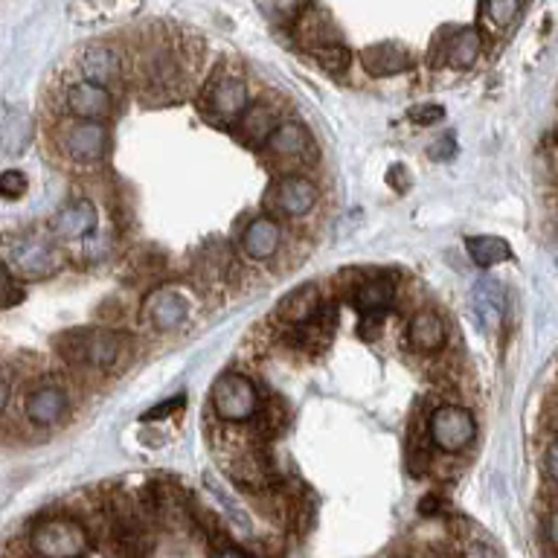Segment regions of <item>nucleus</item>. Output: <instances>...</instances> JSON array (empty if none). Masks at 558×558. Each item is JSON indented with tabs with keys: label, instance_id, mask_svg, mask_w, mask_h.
<instances>
[{
	"label": "nucleus",
	"instance_id": "nucleus-1",
	"mask_svg": "<svg viewBox=\"0 0 558 558\" xmlns=\"http://www.w3.org/2000/svg\"><path fill=\"white\" fill-rule=\"evenodd\" d=\"M56 349L70 366L90 369V373H108L122 361L125 349H129V340H125L122 331L78 326V329L61 331L56 338Z\"/></svg>",
	"mask_w": 558,
	"mask_h": 558
},
{
	"label": "nucleus",
	"instance_id": "nucleus-2",
	"mask_svg": "<svg viewBox=\"0 0 558 558\" xmlns=\"http://www.w3.org/2000/svg\"><path fill=\"white\" fill-rule=\"evenodd\" d=\"M87 547L85 523L73 514H47L29 535V549L44 558H76L85 556Z\"/></svg>",
	"mask_w": 558,
	"mask_h": 558
},
{
	"label": "nucleus",
	"instance_id": "nucleus-3",
	"mask_svg": "<svg viewBox=\"0 0 558 558\" xmlns=\"http://www.w3.org/2000/svg\"><path fill=\"white\" fill-rule=\"evenodd\" d=\"M61 251L52 239L35 233L9 235L7 239V268L24 279H47L59 274Z\"/></svg>",
	"mask_w": 558,
	"mask_h": 558
},
{
	"label": "nucleus",
	"instance_id": "nucleus-4",
	"mask_svg": "<svg viewBox=\"0 0 558 558\" xmlns=\"http://www.w3.org/2000/svg\"><path fill=\"white\" fill-rule=\"evenodd\" d=\"M56 146L70 163L94 166L108 151V129L102 120H64L56 131Z\"/></svg>",
	"mask_w": 558,
	"mask_h": 558
},
{
	"label": "nucleus",
	"instance_id": "nucleus-5",
	"mask_svg": "<svg viewBox=\"0 0 558 558\" xmlns=\"http://www.w3.org/2000/svg\"><path fill=\"white\" fill-rule=\"evenodd\" d=\"M209 401H213V413L221 422H251L256 413H259V390L256 384L247 378L244 373H225L218 375L216 384H213V392H209Z\"/></svg>",
	"mask_w": 558,
	"mask_h": 558
},
{
	"label": "nucleus",
	"instance_id": "nucleus-6",
	"mask_svg": "<svg viewBox=\"0 0 558 558\" xmlns=\"http://www.w3.org/2000/svg\"><path fill=\"white\" fill-rule=\"evenodd\" d=\"M427 436L442 453H460L477 439V418L460 404H442L427 416Z\"/></svg>",
	"mask_w": 558,
	"mask_h": 558
},
{
	"label": "nucleus",
	"instance_id": "nucleus-7",
	"mask_svg": "<svg viewBox=\"0 0 558 558\" xmlns=\"http://www.w3.org/2000/svg\"><path fill=\"white\" fill-rule=\"evenodd\" d=\"M251 105V90L247 82L235 73H221L207 85L201 96V111L213 122H235L242 111Z\"/></svg>",
	"mask_w": 558,
	"mask_h": 558
},
{
	"label": "nucleus",
	"instance_id": "nucleus-8",
	"mask_svg": "<svg viewBox=\"0 0 558 558\" xmlns=\"http://www.w3.org/2000/svg\"><path fill=\"white\" fill-rule=\"evenodd\" d=\"M317 201H320V192H317V186L308 178H303V174H286V178H279L270 186L265 204L282 218H303L317 207Z\"/></svg>",
	"mask_w": 558,
	"mask_h": 558
},
{
	"label": "nucleus",
	"instance_id": "nucleus-9",
	"mask_svg": "<svg viewBox=\"0 0 558 558\" xmlns=\"http://www.w3.org/2000/svg\"><path fill=\"white\" fill-rule=\"evenodd\" d=\"M186 317H190V300L172 286L155 288L143 303V320L155 331L181 329Z\"/></svg>",
	"mask_w": 558,
	"mask_h": 558
},
{
	"label": "nucleus",
	"instance_id": "nucleus-10",
	"mask_svg": "<svg viewBox=\"0 0 558 558\" xmlns=\"http://www.w3.org/2000/svg\"><path fill=\"white\" fill-rule=\"evenodd\" d=\"M64 111L78 120H108L113 113L111 87L96 85L90 78H78L64 90Z\"/></svg>",
	"mask_w": 558,
	"mask_h": 558
},
{
	"label": "nucleus",
	"instance_id": "nucleus-11",
	"mask_svg": "<svg viewBox=\"0 0 558 558\" xmlns=\"http://www.w3.org/2000/svg\"><path fill=\"white\" fill-rule=\"evenodd\" d=\"M259 148L270 163H294L312 151V134L303 122L282 120Z\"/></svg>",
	"mask_w": 558,
	"mask_h": 558
},
{
	"label": "nucleus",
	"instance_id": "nucleus-12",
	"mask_svg": "<svg viewBox=\"0 0 558 558\" xmlns=\"http://www.w3.org/2000/svg\"><path fill=\"white\" fill-rule=\"evenodd\" d=\"M26 418L38 427H56L70 416V396L56 384H41L26 392Z\"/></svg>",
	"mask_w": 558,
	"mask_h": 558
},
{
	"label": "nucleus",
	"instance_id": "nucleus-13",
	"mask_svg": "<svg viewBox=\"0 0 558 558\" xmlns=\"http://www.w3.org/2000/svg\"><path fill=\"white\" fill-rule=\"evenodd\" d=\"M242 253L253 262H268L279 253V244H282V225L277 218L270 216H256L247 221V227L242 230Z\"/></svg>",
	"mask_w": 558,
	"mask_h": 558
},
{
	"label": "nucleus",
	"instance_id": "nucleus-14",
	"mask_svg": "<svg viewBox=\"0 0 558 558\" xmlns=\"http://www.w3.org/2000/svg\"><path fill=\"white\" fill-rule=\"evenodd\" d=\"M78 73H82V78L96 82V85L113 87L122 76L120 52L105 47V44H87L85 50L78 52Z\"/></svg>",
	"mask_w": 558,
	"mask_h": 558
},
{
	"label": "nucleus",
	"instance_id": "nucleus-15",
	"mask_svg": "<svg viewBox=\"0 0 558 558\" xmlns=\"http://www.w3.org/2000/svg\"><path fill=\"white\" fill-rule=\"evenodd\" d=\"M323 314V294L320 286L305 282V286L294 288L291 294L282 296V303L277 305V320L286 326H303V323L317 320Z\"/></svg>",
	"mask_w": 558,
	"mask_h": 558
},
{
	"label": "nucleus",
	"instance_id": "nucleus-16",
	"mask_svg": "<svg viewBox=\"0 0 558 558\" xmlns=\"http://www.w3.org/2000/svg\"><path fill=\"white\" fill-rule=\"evenodd\" d=\"M96 221H99V216H96L94 201H70L52 216L50 233L56 239H85L87 233L96 230Z\"/></svg>",
	"mask_w": 558,
	"mask_h": 558
},
{
	"label": "nucleus",
	"instance_id": "nucleus-17",
	"mask_svg": "<svg viewBox=\"0 0 558 558\" xmlns=\"http://www.w3.org/2000/svg\"><path fill=\"white\" fill-rule=\"evenodd\" d=\"M279 111L274 105L268 102H256V105H247L242 111V117L233 122V131L235 137L247 143V146H262L265 140L274 134V129L279 125Z\"/></svg>",
	"mask_w": 558,
	"mask_h": 558
},
{
	"label": "nucleus",
	"instance_id": "nucleus-18",
	"mask_svg": "<svg viewBox=\"0 0 558 558\" xmlns=\"http://www.w3.org/2000/svg\"><path fill=\"white\" fill-rule=\"evenodd\" d=\"M483 38L474 26H460V29H448L442 38V64L451 70H469L480 56Z\"/></svg>",
	"mask_w": 558,
	"mask_h": 558
},
{
	"label": "nucleus",
	"instance_id": "nucleus-19",
	"mask_svg": "<svg viewBox=\"0 0 558 558\" xmlns=\"http://www.w3.org/2000/svg\"><path fill=\"white\" fill-rule=\"evenodd\" d=\"M448 340V326L445 317L434 308H422L410 317L408 323V343L418 352H439Z\"/></svg>",
	"mask_w": 558,
	"mask_h": 558
},
{
	"label": "nucleus",
	"instance_id": "nucleus-20",
	"mask_svg": "<svg viewBox=\"0 0 558 558\" xmlns=\"http://www.w3.org/2000/svg\"><path fill=\"white\" fill-rule=\"evenodd\" d=\"M140 7L143 0H73L68 12L76 24H108L134 15Z\"/></svg>",
	"mask_w": 558,
	"mask_h": 558
},
{
	"label": "nucleus",
	"instance_id": "nucleus-21",
	"mask_svg": "<svg viewBox=\"0 0 558 558\" xmlns=\"http://www.w3.org/2000/svg\"><path fill=\"white\" fill-rule=\"evenodd\" d=\"M471 308H474L477 320L483 323L486 329H492V326H497V323L504 320L506 294L495 277L477 279V286L471 288Z\"/></svg>",
	"mask_w": 558,
	"mask_h": 558
},
{
	"label": "nucleus",
	"instance_id": "nucleus-22",
	"mask_svg": "<svg viewBox=\"0 0 558 558\" xmlns=\"http://www.w3.org/2000/svg\"><path fill=\"white\" fill-rule=\"evenodd\" d=\"M361 61H364V70L369 76H392V73L410 70L413 56L399 44H375V47H366L361 52Z\"/></svg>",
	"mask_w": 558,
	"mask_h": 558
},
{
	"label": "nucleus",
	"instance_id": "nucleus-23",
	"mask_svg": "<svg viewBox=\"0 0 558 558\" xmlns=\"http://www.w3.org/2000/svg\"><path fill=\"white\" fill-rule=\"evenodd\" d=\"M396 303V279L369 277L355 288V305L361 314H387Z\"/></svg>",
	"mask_w": 558,
	"mask_h": 558
},
{
	"label": "nucleus",
	"instance_id": "nucleus-24",
	"mask_svg": "<svg viewBox=\"0 0 558 558\" xmlns=\"http://www.w3.org/2000/svg\"><path fill=\"white\" fill-rule=\"evenodd\" d=\"M296 35H300V44H303L305 50H317V47H326L331 41H340L338 29L329 24V17L323 15L320 9H308L300 17H296L294 24Z\"/></svg>",
	"mask_w": 558,
	"mask_h": 558
},
{
	"label": "nucleus",
	"instance_id": "nucleus-25",
	"mask_svg": "<svg viewBox=\"0 0 558 558\" xmlns=\"http://www.w3.org/2000/svg\"><path fill=\"white\" fill-rule=\"evenodd\" d=\"M465 251L477 268H495L512 259V244L500 235H465Z\"/></svg>",
	"mask_w": 558,
	"mask_h": 558
},
{
	"label": "nucleus",
	"instance_id": "nucleus-26",
	"mask_svg": "<svg viewBox=\"0 0 558 558\" xmlns=\"http://www.w3.org/2000/svg\"><path fill=\"white\" fill-rule=\"evenodd\" d=\"M3 151L9 157L24 155L29 148V140H33V122L26 117V111L15 108V105H7L3 108Z\"/></svg>",
	"mask_w": 558,
	"mask_h": 558
},
{
	"label": "nucleus",
	"instance_id": "nucleus-27",
	"mask_svg": "<svg viewBox=\"0 0 558 558\" xmlns=\"http://www.w3.org/2000/svg\"><path fill=\"white\" fill-rule=\"evenodd\" d=\"M204 483H207L209 495L216 497V500H218V506H221V509H225V514H227V518H230V521H233V526H235V530H242V532H253L251 514L244 512V506L239 504V500H235V497L230 495V492H227V486H225V483H221V480H218L216 474H207V477H204Z\"/></svg>",
	"mask_w": 558,
	"mask_h": 558
},
{
	"label": "nucleus",
	"instance_id": "nucleus-28",
	"mask_svg": "<svg viewBox=\"0 0 558 558\" xmlns=\"http://www.w3.org/2000/svg\"><path fill=\"white\" fill-rule=\"evenodd\" d=\"M256 7L262 9V15L274 21V24L294 26L296 17L305 12V0H256Z\"/></svg>",
	"mask_w": 558,
	"mask_h": 558
},
{
	"label": "nucleus",
	"instance_id": "nucleus-29",
	"mask_svg": "<svg viewBox=\"0 0 558 558\" xmlns=\"http://www.w3.org/2000/svg\"><path fill=\"white\" fill-rule=\"evenodd\" d=\"M312 56L323 70H329L331 76H343L349 70V64H352V52H349V47H343L340 41L317 47V50H312Z\"/></svg>",
	"mask_w": 558,
	"mask_h": 558
},
{
	"label": "nucleus",
	"instance_id": "nucleus-30",
	"mask_svg": "<svg viewBox=\"0 0 558 558\" xmlns=\"http://www.w3.org/2000/svg\"><path fill=\"white\" fill-rule=\"evenodd\" d=\"M521 7L523 0H483V15L495 29H509Z\"/></svg>",
	"mask_w": 558,
	"mask_h": 558
},
{
	"label": "nucleus",
	"instance_id": "nucleus-31",
	"mask_svg": "<svg viewBox=\"0 0 558 558\" xmlns=\"http://www.w3.org/2000/svg\"><path fill=\"white\" fill-rule=\"evenodd\" d=\"M26 192V174L17 172V169H7V172L0 174V195L7 201L21 198Z\"/></svg>",
	"mask_w": 558,
	"mask_h": 558
},
{
	"label": "nucleus",
	"instance_id": "nucleus-32",
	"mask_svg": "<svg viewBox=\"0 0 558 558\" xmlns=\"http://www.w3.org/2000/svg\"><path fill=\"white\" fill-rule=\"evenodd\" d=\"M408 117L413 122H418V125H434V122H439L445 117V108L436 102H422L416 108H410Z\"/></svg>",
	"mask_w": 558,
	"mask_h": 558
},
{
	"label": "nucleus",
	"instance_id": "nucleus-33",
	"mask_svg": "<svg viewBox=\"0 0 558 558\" xmlns=\"http://www.w3.org/2000/svg\"><path fill=\"white\" fill-rule=\"evenodd\" d=\"M183 404H186V396H174V399L169 401H160V404H155V408L143 413V422H160V418H169L174 410H181Z\"/></svg>",
	"mask_w": 558,
	"mask_h": 558
},
{
	"label": "nucleus",
	"instance_id": "nucleus-34",
	"mask_svg": "<svg viewBox=\"0 0 558 558\" xmlns=\"http://www.w3.org/2000/svg\"><path fill=\"white\" fill-rule=\"evenodd\" d=\"M427 155H430V160H451V157L457 155V143H453L451 134H448V137H439L434 146L427 148Z\"/></svg>",
	"mask_w": 558,
	"mask_h": 558
},
{
	"label": "nucleus",
	"instance_id": "nucleus-35",
	"mask_svg": "<svg viewBox=\"0 0 558 558\" xmlns=\"http://www.w3.org/2000/svg\"><path fill=\"white\" fill-rule=\"evenodd\" d=\"M544 471H547V477L553 483H558V436L547 445V451H544Z\"/></svg>",
	"mask_w": 558,
	"mask_h": 558
},
{
	"label": "nucleus",
	"instance_id": "nucleus-36",
	"mask_svg": "<svg viewBox=\"0 0 558 558\" xmlns=\"http://www.w3.org/2000/svg\"><path fill=\"white\" fill-rule=\"evenodd\" d=\"M3 286H7V296H3V305H7V308H12V305L24 300V288H17L15 270L7 268V282H3Z\"/></svg>",
	"mask_w": 558,
	"mask_h": 558
},
{
	"label": "nucleus",
	"instance_id": "nucleus-37",
	"mask_svg": "<svg viewBox=\"0 0 558 558\" xmlns=\"http://www.w3.org/2000/svg\"><path fill=\"white\" fill-rule=\"evenodd\" d=\"M442 509H445V504L439 495H427L425 500L418 504V512L427 514V518H430V514H442Z\"/></svg>",
	"mask_w": 558,
	"mask_h": 558
},
{
	"label": "nucleus",
	"instance_id": "nucleus-38",
	"mask_svg": "<svg viewBox=\"0 0 558 558\" xmlns=\"http://www.w3.org/2000/svg\"><path fill=\"white\" fill-rule=\"evenodd\" d=\"M547 538H549V544H553V547L558 549V512H553V518H549Z\"/></svg>",
	"mask_w": 558,
	"mask_h": 558
},
{
	"label": "nucleus",
	"instance_id": "nucleus-39",
	"mask_svg": "<svg viewBox=\"0 0 558 558\" xmlns=\"http://www.w3.org/2000/svg\"><path fill=\"white\" fill-rule=\"evenodd\" d=\"M547 427L553 430V434L558 436V408L549 410V416H547Z\"/></svg>",
	"mask_w": 558,
	"mask_h": 558
}]
</instances>
